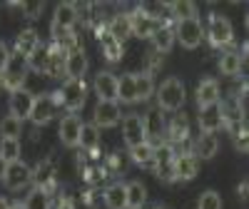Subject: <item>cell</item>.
I'll list each match as a JSON object with an SVG mask.
<instances>
[{"instance_id": "1", "label": "cell", "mask_w": 249, "mask_h": 209, "mask_svg": "<svg viewBox=\"0 0 249 209\" xmlns=\"http://www.w3.org/2000/svg\"><path fill=\"white\" fill-rule=\"evenodd\" d=\"M184 100H187V90H184V82L179 77H167L157 87V104H160V110L179 112Z\"/></svg>"}, {"instance_id": "2", "label": "cell", "mask_w": 249, "mask_h": 209, "mask_svg": "<svg viewBox=\"0 0 249 209\" xmlns=\"http://www.w3.org/2000/svg\"><path fill=\"white\" fill-rule=\"evenodd\" d=\"M207 37H210L212 48H230L234 43V28L230 23V17L210 15V23H207Z\"/></svg>"}, {"instance_id": "3", "label": "cell", "mask_w": 249, "mask_h": 209, "mask_svg": "<svg viewBox=\"0 0 249 209\" xmlns=\"http://www.w3.org/2000/svg\"><path fill=\"white\" fill-rule=\"evenodd\" d=\"M85 100H88V85L82 80H68L57 92V102H62L75 115H77V110L85 107Z\"/></svg>"}, {"instance_id": "4", "label": "cell", "mask_w": 249, "mask_h": 209, "mask_svg": "<svg viewBox=\"0 0 249 209\" xmlns=\"http://www.w3.org/2000/svg\"><path fill=\"white\" fill-rule=\"evenodd\" d=\"M175 147L167 142L155 144V155H152V164H155V174L162 182H172L175 179Z\"/></svg>"}, {"instance_id": "5", "label": "cell", "mask_w": 249, "mask_h": 209, "mask_svg": "<svg viewBox=\"0 0 249 209\" xmlns=\"http://www.w3.org/2000/svg\"><path fill=\"white\" fill-rule=\"evenodd\" d=\"M77 20H80V15H77V5L75 3H60L55 8V13H53V37L75 30Z\"/></svg>"}, {"instance_id": "6", "label": "cell", "mask_w": 249, "mask_h": 209, "mask_svg": "<svg viewBox=\"0 0 249 209\" xmlns=\"http://www.w3.org/2000/svg\"><path fill=\"white\" fill-rule=\"evenodd\" d=\"M33 182V170L23 162H8L5 167V174H3V184L8 187V190H23V187H28Z\"/></svg>"}, {"instance_id": "7", "label": "cell", "mask_w": 249, "mask_h": 209, "mask_svg": "<svg viewBox=\"0 0 249 209\" xmlns=\"http://www.w3.org/2000/svg\"><path fill=\"white\" fill-rule=\"evenodd\" d=\"M202 37H204V28L199 23V17L197 20H179L177 23V40L182 48L195 50L202 43Z\"/></svg>"}, {"instance_id": "8", "label": "cell", "mask_w": 249, "mask_h": 209, "mask_svg": "<svg viewBox=\"0 0 249 209\" xmlns=\"http://www.w3.org/2000/svg\"><path fill=\"white\" fill-rule=\"evenodd\" d=\"M55 112H57V100L53 95H37L35 102H33L30 120H33V124L43 127V124H48V122L55 120Z\"/></svg>"}, {"instance_id": "9", "label": "cell", "mask_w": 249, "mask_h": 209, "mask_svg": "<svg viewBox=\"0 0 249 209\" xmlns=\"http://www.w3.org/2000/svg\"><path fill=\"white\" fill-rule=\"evenodd\" d=\"M120 120H122V112H120V104H117V102H97V104H95L92 124H95L97 130L115 127Z\"/></svg>"}, {"instance_id": "10", "label": "cell", "mask_w": 249, "mask_h": 209, "mask_svg": "<svg viewBox=\"0 0 249 209\" xmlns=\"http://www.w3.org/2000/svg\"><path fill=\"white\" fill-rule=\"evenodd\" d=\"M33 102H35V95L25 87L20 90H13L10 92V115L15 120H30V112H33Z\"/></svg>"}, {"instance_id": "11", "label": "cell", "mask_w": 249, "mask_h": 209, "mask_svg": "<svg viewBox=\"0 0 249 209\" xmlns=\"http://www.w3.org/2000/svg\"><path fill=\"white\" fill-rule=\"evenodd\" d=\"M197 122H199V130H202V132H207V135H217V130L224 124V117H222V102H217V104H207V107H199Z\"/></svg>"}, {"instance_id": "12", "label": "cell", "mask_w": 249, "mask_h": 209, "mask_svg": "<svg viewBox=\"0 0 249 209\" xmlns=\"http://www.w3.org/2000/svg\"><path fill=\"white\" fill-rule=\"evenodd\" d=\"M164 137H167V144H179L190 137V120H187L184 112H175V117L164 124Z\"/></svg>"}, {"instance_id": "13", "label": "cell", "mask_w": 249, "mask_h": 209, "mask_svg": "<svg viewBox=\"0 0 249 209\" xmlns=\"http://www.w3.org/2000/svg\"><path fill=\"white\" fill-rule=\"evenodd\" d=\"M88 52L82 48H72L65 52V75L70 80H82V75L88 72Z\"/></svg>"}, {"instance_id": "14", "label": "cell", "mask_w": 249, "mask_h": 209, "mask_svg": "<svg viewBox=\"0 0 249 209\" xmlns=\"http://www.w3.org/2000/svg\"><path fill=\"white\" fill-rule=\"evenodd\" d=\"M120 122H122V139L127 142V147H135L140 142H147L140 115H124Z\"/></svg>"}, {"instance_id": "15", "label": "cell", "mask_w": 249, "mask_h": 209, "mask_svg": "<svg viewBox=\"0 0 249 209\" xmlns=\"http://www.w3.org/2000/svg\"><path fill=\"white\" fill-rule=\"evenodd\" d=\"M80 130H82V120L70 112L60 120V142L65 144V147H77V139H80Z\"/></svg>"}, {"instance_id": "16", "label": "cell", "mask_w": 249, "mask_h": 209, "mask_svg": "<svg viewBox=\"0 0 249 209\" xmlns=\"http://www.w3.org/2000/svg\"><path fill=\"white\" fill-rule=\"evenodd\" d=\"M95 95L100 102H117V77L107 70L95 75Z\"/></svg>"}, {"instance_id": "17", "label": "cell", "mask_w": 249, "mask_h": 209, "mask_svg": "<svg viewBox=\"0 0 249 209\" xmlns=\"http://www.w3.org/2000/svg\"><path fill=\"white\" fill-rule=\"evenodd\" d=\"M199 174V159L192 152H182L175 157V179L190 182Z\"/></svg>"}, {"instance_id": "18", "label": "cell", "mask_w": 249, "mask_h": 209, "mask_svg": "<svg viewBox=\"0 0 249 209\" xmlns=\"http://www.w3.org/2000/svg\"><path fill=\"white\" fill-rule=\"evenodd\" d=\"M130 28H132V35H137V37H152L155 30L160 28V23L155 17H150L142 8H137L135 13H130Z\"/></svg>"}, {"instance_id": "19", "label": "cell", "mask_w": 249, "mask_h": 209, "mask_svg": "<svg viewBox=\"0 0 249 209\" xmlns=\"http://www.w3.org/2000/svg\"><path fill=\"white\" fill-rule=\"evenodd\" d=\"M164 124H167V120H164L162 110H150L147 115L142 117L144 137H152L157 144H162L164 142Z\"/></svg>"}, {"instance_id": "20", "label": "cell", "mask_w": 249, "mask_h": 209, "mask_svg": "<svg viewBox=\"0 0 249 209\" xmlns=\"http://www.w3.org/2000/svg\"><path fill=\"white\" fill-rule=\"evenodd\" d=\"M222 97V90H219V82L214 77H204L197 87V104L199 107H207V104H217Z\"/></svg>"}, {"instance_id": "21", "label": "cell", "mask_w": 249, "mask_h": 209, "mask_svg": "<svg viewBox=\"0 0 249 209\" xmlns=\"http://www.w3.org/2000/svg\"><path fill=\"white\" fill-rule=\"evenodd\" d=\"M37 45H40V37H37V30L35 28L20 30L18 37H15V52H18V57H23V60H28Z\"/></svg>"}, {"instance_id": "22", "label": "cell", "mask_w": 249, "mask_h": 209, "mask_svg": "<svg viewBox=\"0 0 249 209\" xmlns=\"http://www.w3.org/2000/svg\"><path fill=\"white\" fill-rule=\"evenodd\" d=\"M55 164L50 162V159H43L37 167H35V172H33V182H35V187L37 190H50V187L55 184Z\"/></svg>"}, {"instance_id": "23", "label": "cell", "mask_w": 249, "mask_h": 209, "mask_svg": "<svg viewBox=\"0 0 249 209\" xmlns=\"http://www.w3.org/2000/svg\"><path fill=\"white\" fill-rule=\"evenodd\" d=\"M217 150H219L217 135L202 132V135L197 137V142H195V157H197V159H214Z\"/></svg>"}, {"instance_id": "24", "label": "cell", "mask_w": 249, "mask_h": 209, "mask_svg": "<svg viewBox=\"0 0 249 209\" xmlns=\"http://www.w3.org/2000/svg\"><path fill=\"white\" fill-rule=\"evenodd\" d=\"M25 77H28V65H25V60L20 62L18 68H13L10 62H8V68H5V72H3V85L13 92V90H20L23 87V82H25Z\"/></svg>"}, {"instance_id": "25", "label": "cell", "mask_w": 249, "mask_h": 209, "mask_svg": "<svg viewBox=\"0 0 249 209\" xmlns=\"http://www.w3.org/2000/svg\"><path fill=\"white\" fill-rule=\"evenodd\" d=\"M105 204L107 209H127V190H124L122 182H115L105 190Z\"/></svg>"}, {"instance_id": "26", "label": "cell", "mask_w": 249, "mask_h": 209, "mask_svg": "<svg viewBox=\"0 0 249 209\" xmlns=\"http://www.w3.org/2000/svg\"><path fill=\"white\" fill-rule=\"evenodd\" d=\"M107 33L117 40V43H124L130 35H132V28H130V15H115L110 17V23H107Z\"/></svg>"}, {"instance_id": "27", "label": "cell", "mask_w": 249, "mask_h": 209, "mask_svg": "<svg viewBox=\"0 0 249 209\" xmlns=\"http://www.w3.org/2000/svg\"><path fill=\"white\" fill-rule=\"evenodd\" d=\"M50 50H53V45H43V43H40V45L33 50V55L25 60L28 70L45 72V70H48V62H50Z\"/></svg>"}, {"instance_id": "28", "label": "cell", "mask_w": 249, "mask_h": 209, "mask_svg": "<svg viewBox=\"0 0 249 209\" xmlns=\"http://www.w3.org/2000/svg\"><path fill=\"white\" fill-rule=\"evenodd\" d=\"M124 190H127V209H142L144 202H147V187L142 182H127L124 184Z\"/></svg>"}, {"instance_id": "29", "label": "cell", "mask_w": 249, "mask_h": 209, "mask_svg": "<svg viewBox=\"0 0 249 209\" xmlns=\"http://www.w3.org/2000/svg\"><path fill=\"white\" fill-rule=\"evenodd\" d=\"M242 68H244V57H242L239 52H234V50H232V52H224V55L219 57V72L227 75V77L239 75Z\"/></svg>"}, {"instance_id": "30", "label": "cell", "mask_w": 249, "mask_h": 209, "mask_svg": "<svg viewBox=\"0 0 249 209\" xmlns=\"http://www.w3.org/2000/svg\"><path fill=\"white\" fill-rule=\"evenodd\" d=\"M170 8V15L177 20V23H179V20H197L199 15V10H197V5L192 3V0H175V3L172 5H167Z\"/></svg>"}, {"instance_id": "31", "label": "cell", "mask_w": 249, "mask_h": 209, "mask_svg": "<svg viewBox=\"0 0 249 209\" xmlns=\"http://www.w3.org/2000/svg\"><path fill=\"white\" fill-rule=\"evenodd\" d=\"M100 45H102V52H105V57H107L110 62H117V60L122 57V52H124L122 43H117V40L107 33V28L100 30Z\"/></svg>"}, {"instance_id": "32", "label": "cell", "mask_w": 249, "mask_h": 209, "mask_svg": "<svg viewBox=\"0 0 249 209\" xmlns=\"http://www.w3.org/2000/svg\"><path fill=\"white\" fill-rule=\"evenodd\" d=\"M150 40H152L155 50L164 55V52H170V50H172V45H175V33H172V28H167V25H160Z\"/></svg>"}, {"instance_id": "33", "label": "cell", "mask_w": 249, "mask_h": 209, "mask_svg": "<svg viewBox=\"0 0 249 209\" xmlns=\"http://www.w3.org/2000/svg\"><path fill=\"white\" fill-rule=\"evenodd\" d=\"M152 92H155V77H152V72L135 75V95H137V102L150 100Z\"/></svg>"}, {"instance_id": "34", "label": "cell", "mask_w": 249, "mask_h": 209, "mask_svg": "<svg viewBox=\"0 0 249 209\" xmlns=\"http://www.w3.org/2000/svg\"><path fill=\"white\" fill-rule=\"evenodd\" d=\"M117 100L120 102H127V104L137 102V95H135V75L132 72L117 77Z\"/></svg>"}, {"instance_id": "35", "label": "cell", "mask_w": 249, "mask_h": 209, "mask_svg": "<svg viewBox=\"0 0 249 209\" xmlns=\"http://www.w3.org/2000/svg\"><path fill=\"white\" fill-rule=\"evenodd\" d=\"M97 144H100V130L95 127L92 122H90V124H85V122H82V130H80L77 147H82V150L92 152V150H97Z\"/></svg>"}, {"instance_id": "36", "label": "cell", "mask_w": 249, "mask_h": 209, "mask_svg": "<svg viewBox=\"0 0 249 209\" xmlns=\"http://www.w3.org/2000/svg\"><path fill=\"white\" fill-rule=\"evenodd\" d=\"M152 155H155L152 142H140L135 147H130V159L135 164H152Z\"/></svg>"}, {"instance_id": "37", "label": "cell", "mask_w": 249, "mask_h": 209, "mask_svg": "<svg viewBox=\"0 0 249 209\" xmlns=\"http://www.w3.org/2000/svg\"><path fill=\"white\" fill-rule=\"evenodd\" d=\"M53 207V202H50V194L45 192V190H35L25 197V202H23V209H50Z\"/></svg>"}, {"instance_id": "38", "label": "cell", "mask_w": 249, "mask_h": 209, "mask_svg": "<svg viewBox=\"0 0 249 209\" xmlns=\"http://www.w3.org/2000/svg\"><path fill=\"white\" fill-rule=\"evenodd\" d=\"M20 132H23V122L15 120L13 115L0 120V135H3V139H18Z\"/></svg>"}, {"instance_id": "39", "label": "cell", "mask_w": 249, "mask_h": 209, "mask_svg": "<svg viewBox=\"0 0 249 209\" xmlns=\"http://www.w3.org/2000/svg\"><path fill=\"white\" fill-rule=\"evenodd\" d=\"M20 152H23V147H20V139H3V142H0V159L18 162V159H20Z\"/></svg>"}, {"instance_id": "40", "label": "cell", "mask_w": 249, "mask_h": 209, "mask_svg": "<svg viewBox=\"0 0 249 209\" xmlns=\"http://www.w3.org/2000/svg\"><path fill=\"white\" fill-rule=\"evenodd\" d=\"M197 209H222V197H219V192H214V190L202 192V197H199V202H197Z\"/></svg>"}, {"instance_id": "41", "label": "cell", "mask_w": 249, "mask_h": 209, "mask_svg": "<svg viewBox=\"0 0 249 209\" xmlns=\"http://www.w3.org/2000/svg\"><path fill=\"white\" fill-rule=\"evenodd\" d=\"M10 8L20 10L28 20H33V17H37L40 13H43V3H40V0H33V3H10Z\"/></svg>"}, {"instance_id": "42", "label": "cell", "mask_w": 249, "mask_h": 209, "mask_svg": "<svg viewBox=\"0 0 249 209\" xmlns=\"http://www.w3.org/2000/svg\"><path fill=\"white\" fill-rule=\"evenodd\" d=\"M234 135V147H237V152H247V127H242V130H237V132H232Z\"/></svg>"}, {"instance_id": "43", "label": "cell", "mask_w": 249, "mask_h": 209, "mask_svg": "<svg viewBox=\"0 0 249 209\" xmlns=\"http://www.w3.org/2000/svg\"><path fill=\"white\" fill-rule=\"evenodd\" d=\"M8 62H10V52H8L5 43H0V75L5 72V68H8Z\"/></svg>"}, {"instance_id": "44", "label": "cell", "mask_w": 249, "mask_h": 209, "mask_svg": "<svg viewBox=\"0 0 249 209\" xmlns=\"http://www.w3.org/2000/svg\"><path fill=\"white\" fill-rule=\"evenodd\" d=\"M239 197H242V199H247V182H242V184H239Z\"/></svg>"}, {"instance_id": "45", "label": "cell", "mask_w": 249, "mask_h": 209, "mask_svg": "<svg viewBox=\"0 0 249 209\" xmlns=\"http://www.w3.org/2000/svg\"><path fill=\"white\" fill-rule=\"evenodd\" d=\"M5 167H8V162H5V159H0V182H3V174H5Z\"/></svg>"}, {"instance_id": "46", "label": "cell", "mask_w": 249, "mask_h": 209, "mask_svg": "<svg viewBox=\"0 0 249 209\" xmlns=\"http://www.w3.org/2000/svg\"><path fill=\"white\" fill-rule=\"evenodd\" d=\"M60 209H70V202H62V204H60Z\"/></svg>"}]
</instances>
